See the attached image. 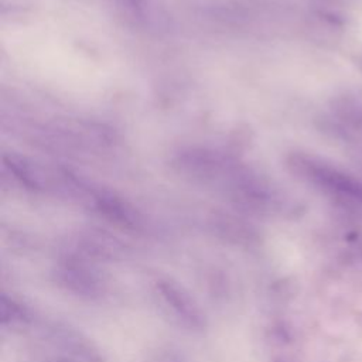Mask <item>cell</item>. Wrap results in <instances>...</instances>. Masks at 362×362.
Listing matches in <instances>:
<instances>
[{"mask_svg": "<svg viewBox=\"0 0 362 362\" xmlns=\"http://www.w3.org/2000/svg\"><path fill=\"white\" fill-rule=\"evenodd\" d=\"M356 64H358V66H359L361 71H362V55L358 58V62H356Z\"/></svg>", "mask_w": 362, "mask_h": 362, "instance_id": "obj_7", "label": "cell"}, {"mask_svg": "<svg viewBox=\"0 0 362 362\" xmlns=\"http://www.w3.org/2000/svg\"><path fill=\"white\" fill-rule=\"evenodd\" d=\"M58 276L66 288L81 296H93L102 288V280L98 273L90 266L76 260L65 262L59 266Z\"/></svg>", "mask_w": 362, "mask_h": 362, "instance_id": "obj_4", "label": "cell"}, {"mask_svg": "<svg viewBox=\"0 0 362 362\" xmlns=\"http://www.w3.org/2000/svg\"><path fill=\"white\" fill-rule=\"evenodd\" d=\"M337 132L349 141L362 143V95L348 90L338 95L331 105Z\"/></svg>", "mask_w": 362, "mask_h": 362, "instance_id": "obj_3", "label": "cell"}, {"mask_svg": "<svg viewBox=\"0 0 362 362\" xmlns=\"http://www.w3.org/2000/svg\"><path fill=\"white\" fill-rule=\"evenodd\" d=\"M296 167L301 175L328 194L362 206V181L356 175L307 156L298 157Z\"/></svg>", "mask_w": 362, "mask_h": 362, "instance_id": "obj_1", "label": "cell"}, {"mask_svg": "<svg viewBox=\"0 0 362 362\" xmlns=\"http://www.w3.org/2000/svg\"><path fill=\"white\" fill-rule=\"evenodd\" d=\"M274 362H296L291 356H286V355H281V356H279V358H276L274 359Z\"/></svg>", "mask_w": 362, "mask_h": 362, "instance_id": "obj_6", "label": "cell"}, {"mask_svg": "<svg viewBox=\"0 0 362 362\" xmlns=\"http://www.w3.org/2000/svg\"><path fill=\"white\" fill-rule=\"evenodd\" d=\"M0 317H1V322L6 324H20L23 321H25L27 318V310L17 303L13 298H8L6 296H1L0 300Z\"/></svg>", "mask_w": 362, "mask_h": 362, "instance_id": "obj_5", "label": "cell"}, {"mask_svg": "<svg viewBox=\"0 0 362 362\" xmlns=\"http://www.w3.org/2000/svg\"><path fill=\"white\" fill-rule=\"evenodd\" d=\"M157 290L175 315L187 327L194 329H201L205 327L206 318L202 308L182 284L171 279H161L157 281Z\"/></svg>", "mask_w": 362, "mask_h": 362, "instance_id": "obj_2", "label": "cell"}]
</instances>
